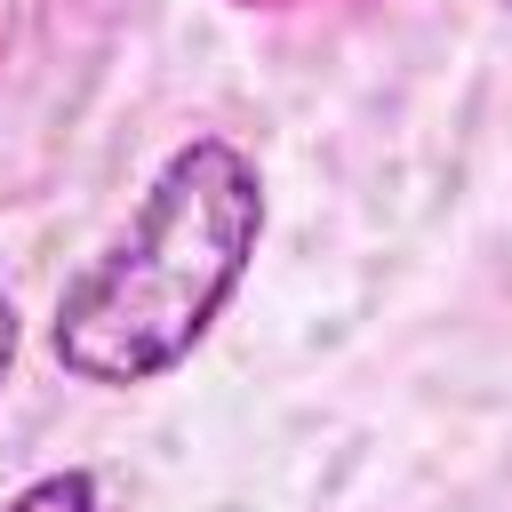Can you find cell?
<instances>
[{
    "instance_id": "6da1fadb",
    "label": "cell",
    "mask_w": 512,
    "mask_h": 512,
    "mask_svg": "<svg viewBox=\"0 0 512 512\" xmlns=\"http://www.w3.org/2000/svg\"><path fill=\"white\" fill-rule=\"evenodd\" d=\"M264 240V176L232 136H192L168 152L128 232L56 296V368L104 392L152 384L216 328L248 256Z\"/></svg>"
},
{
    "instance_id": "3957f363",
    "label": "cell",
    "mask_w": 512,
    "mask_h": 512,
    "mask_svg": "<svg viewBox=\"0 0 512 512\" xmlns=\"http://www.w3.org/2000/svg\"><path fill=\"white\" fill-rule=\"evenodd\" d=\"M8 368H16V304L0 296V384H8Z\"/></svg>"
},
{
    "instance_id": "7a4b0ae2",
    "label": "cell",
    "mask_w": 512,
    "mask_h": 512,
    "mask_svg": "<svg viewBox=\"0 0 512 512\" xmlns=\"http://www.w3.org/2000/svg\"><path fill=\"white\" fill-rule=\"evenodd\" d=\"M0 512H96V472H80V464L40 472V480H24Z\"/></svg>"
}]
</instances>
